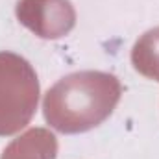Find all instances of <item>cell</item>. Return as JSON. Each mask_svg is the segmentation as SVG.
Here are the masks:
<instances>
[{
    "mask_svg": "<svg viewBox=\"0 0 159 159\" xmlns=\"http://www.w3.org/2000/svg\"><path fill=\"white\" fill-rule=\"evenodd\" d=\"M122 85L115 74L102 70L72 72L54 83L43 98L50 128L61 133H83L100 126L117 107Z\"/></svg>",
    "mask_w": 159,
    "mask_h": 159,
    "instance_id": "cell-1",
    "label": "cell"
},
{
    "mask_svg": "<svg viewBox=\"0 0 159 159\" xmlns=\"http://www.w3.org/2000/svg\"><path fill=\"white\" fill-rule=\"evenodd\" d=\"M39 104L34 67L13 52H0V137L24 129Z\"/></svg>",
    "mask_w": 159,
    "mask_h": 159,
    "instance_id": "cell-2",
    "label": "cell"
},
{
    "mask_svg": "<svg viewBox=\"0 0 159 159\" xmlns=\"http://www.w3.org/2000/svg\"><path fill=\"white\" fill-rule=\"evenodd\" d=\"M15 15L41 39H59L76 26V9L70 0H19Z\"/></svg>",
    "mask_w": 159,
    "mask_h": 159,
    "instance_id": "cell-3",
    "label": "cell"
},
{
    "mask_svg": "<svg viewBox=\"0 0 159 159\" xmlns=\"http://www.w3.org/2000/svg\"><path fill=\"white\" fill-rule=\"evenodd\" d=\"M57 141L56 135L44 128H32L20 137L13 139L0 159H56Z\"/></svg>",
    "mask_w": 159,
    "mask_h": 159,
    "instance_id": "cell-4",
    "label": "cell"
},
{
    "mask_svg": "<svg viewBox=\"0 0 159 159\" xmlns=\"http://www.w3.org/2000/svg\"><path fill=\"white\" fill-rule=\"evenodd\" d=\"M131 65L141 76L159 81V26L137 39L131 48Z\"/></svg>",
    "mask_w": 159,
    "mask_h": 159,
    "instance_id": "cell-5",
    "label": "cell"
}]
</instances>
